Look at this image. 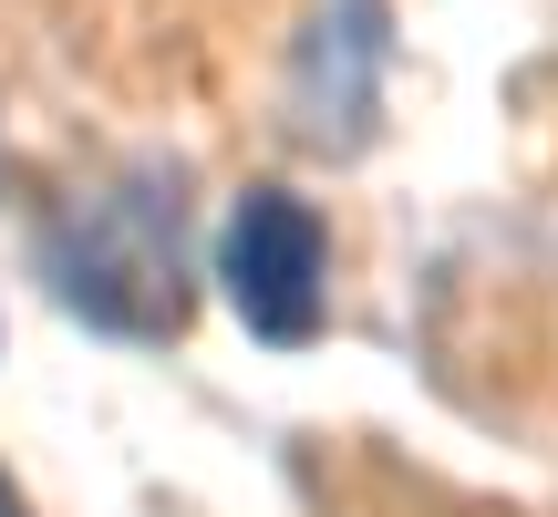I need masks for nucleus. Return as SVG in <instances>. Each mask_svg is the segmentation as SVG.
I'll return each instance as SVG.
<instances>
[{
	"instance_id": "nucleus-3",
	"label": "nucleus",
	"mask_w": 558,
	"mask_h": 517,
	"mask_svg": "<svg viewBox=\"0 0 558 517\" xmlns=\"http://www.w3.org/2000/svg\"><path fill=\"white\" fill-rule=\"evenodd\" d=\"M383 52H393L383 0H331L290 41V94H279L290 104V135L320 145V156H352L373 135V115H383Z\"/></svg>"
},
{
	"instance_id": "nucleus-2",
	"label": "nucleus",
	"mask_w": 558,
	"mask_h": 517,
	"mask_svg": "<svg viewBox=\"0 0 558 517\" xmlns=\"http://www.w3.org/2000/svg\"><path fill=\"white\" fill-rule=\"evenodd\" d=\"M218 290L279 352H300L331 321V228L300 187H239V207L218 228Z\"/></svg>"
},
{
	"instance_id": "nucleus-1",
	"label": "nucleus",
	"mask_w": 558,
	"mask_h": 517,
	"mask_svg": "<svg viewBox=\"0 0 558 517\" xmlns=\"http://www.w3.org/2000/svg\"><path fill=\"white\" fill-rule=\"evenodd\" d=\"M41 279L73 321L114 341H177L186 332V197L177 166H124V177L62 197L41 228Z\"/></svg>"
},
{
	"instance_id": "nucleus-4",
	"label": "nucleus",
	"mask_w": 558,
	"mask_h": 517,
	"mask_svg": "<svg viewBox=\"0 0 558 517\" xmlns=\"http://www.w3.org/2000/svg\"><path fill=\"white\" fill-rule=\"evenodd\" d=\"M0 517H32V507H21V486H11V477H0Z\"/></svg>"
}]
</instances>
